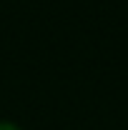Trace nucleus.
I'll return each mask as SVG.
<instances>
[{
  "label": "nucleus",
  "instance_id": "obj_1",
  "mask_svg": "<svg viewBox=\"0 0 128 130\" xmlns=\"http://www.w3.org/2000/svg\"><path fill=\"white\" fill-rule=\"evenodd\" d=\"M0 130H20L15 123H8V120H0Z\"/></svg>",
  "mask_w": 128,
  "mask_h": 130
}]
</instances>
